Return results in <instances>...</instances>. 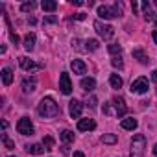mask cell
Wrapping results in <instances>:
<instances>
[{
  "mask_svg": "<svg viewBox=\"0 0 157 157\" xmlns=\"http://www.w3.org/2000/svg\"><path fill=\"white\" fill-rule=\"evenodd\" d=\"M37 113H39V117H43V118H54V117L59 115V105L56 104L54 98L46 96V98H43V100L39 102Z\"/></svg>",
  "mask_w": 157,
  "mask_h": 157,
  "instance_id": "6da1fadb",
  "label": "cell"
},
{
  "mask_svg": "<svg viewBox=\"0 0 157 157\" xmlns=\"http://www.w3.org/2000/svg\"><path fill=\"white\" fill-rule=\"evenodd\" d=\"M146 148V137L144 135H135L131 139V157H142Z\"/></svg>",
  "mask_w": 157,
  "mask_h": 157,
  "instance_id": "7a4b0ae2",
  "label": "cell"
},
{
  "mask_svg": "<svg viewBox=\"0 0 157 157\" xmlns=\"http://www.w3.org/2000/svg\"><path fill=\"white\" fill-rule=\"evenodd\" d=\"M98 15L102 19H115V17H120L122 15V8L118 4H113V6H100L98 8Z\"/></svg>",
  "mask_w": 157,
  "mask_h": 157,
  "instance_id": "3957f363",
  "label": "cell"
},
{
  "mask_svg": "<svg viewBox=\"0 0 157 157\" xmlns=\"http://www.w3.org/2000/svg\"><path fill=\"white\" fill-rule=\"evenodd\" d=\"M94 30H96L98 35H100L102 39H105V41H109V39L115 35V28H113L111 24H104V22H100V21L94 22Z\"/></svg>",
  "mask_w": 157,
  "mask_h": 157,
  "instance_id": "277c9868",
  "label": "cell"
},
{
  "mask_svg": "<svg viewBox=\"0 0 157 157\" xmlns=\"http://www.w3.org/2000/svg\"><path fill=\"white\" fill-rule=\"evenodd\" d=\"M19 63H21V67L26 70V72H37V70H41V68H44V65L43 63H35V61H32V59H28V57H19Z\"/></svg>",
  "mask_w": 157,
  "mask_h": 157,
  "instance_id": "5b68a950",
  "label": "cell"
},
{
  "mask_svg": "<svg viewBox=\"0 0 157 157\" xmlns=\"http://www.w3.org/2000/svg\"><path fill=\"white\" fill-rule=\"evenodd\" d=\"M17 131L21 135H33V124L28 117H22L19 122H17Z\"/></svg>",
  "mask_w": 157,
  "mask_h": 157,
  "instance_id": "8992f818",
  "label": "cell"
},
{
  "mask_svg": "<svg viewBox=\"0 0 157 157\" xmlns=\"http://www.w3.org/2000/svg\"><path fill=\"white\" fill-rule=\"evenodd\" d=\"M131 93H135V94H144V93H148V80H146L144 76L137 78V80L131 83Z\"/></svg>",
  "mask_w": 157,
  "mask_h": 157,
  "instance_id": "52a82bcc",
  "label": "cell"
},
{
  "mask_svg": "<svg viewBox=\"0 0 157 157\" xmlns=\"http://www.w3.org/2000/svg\"><path fill=\"white\" fill-rule=\"evenodd\" d=\"M59 89L63 94H70L72 93V83H70V76L67 72H61L59 76Z\"/></svg>",
  "mask_w": 157,
  "mask_h": 157,
  "instance_id": "ba28073f",
  "label": "cell"
},
{
  "mask_svg": "<svg viewBox=\"0 0 157 157\" xmlns=\"http://www.w3.org/2000/svg\"><path fill=\"white\" fill-rule=\"evenodd\" d=\"M82 111H83V104L80 100H70L68 102V113H70L72 118H80Z\"/></svg>",
  "mask_w": 157,
  "mask_h": 157,
  "instance_id": "9c48e42d",
  "label": "cell"
},
{
  "mask_svg": "<svg viewBox=\"0 0 157 157\" xmlns=\"http://www.w3.org/2000/svg\"><path fill=\"white\" fill-rule=\"evenodd\" d=\"M113 105H115V109H117V117L122 118V117L126 115V111H128V107H126V104H124V98H122V96H113Z\"/></svg>",
  "mask_w": 157,
  "mask_h": 157,
  "instance_id": "30bf717a",
  "label": "cell"
},
{
  "mask_svg": "<svg viewBox=\"0 0 157 157\" xmlns=\"http://www.w3.org/2000/svg\"><path fill=\"white\" fill-rule=\"evenodd\" d=\"M96 128V122L93 118H82L78 122V131H91Z\"/></svg>",
  "mask_w": 157,
  "mask_h": 157,
  "instance_id": "8fae6325",
  "label": "cell"
},
{
  "mask_svg": "<svg viewBox=\"0 0 157 157\" xmlns=\"http://www.w3.org/2000/svg\"><path fill=\"white\" fill-rule=\"evenodd\" d=\"M70 67H72L74 74H85V70H87V65H85L82 59H72Z\"/></svg>",
  "mask_w": 157,
  "mask_h": 157,
  "instance_id": "7c38bea8",
  "label": "cell"
},
{
  "mask_svg": "<svg viewBox=\"0 0 157 157\" xmlns=\"http://www.w3.org/2000/svg\"><path fill=\"white\" fill-rule=\"evenodd\" d=\"M35 85H37V82H35L33 76H32V78H24V80H22V89H24V93H33V91H35Z\"/></svg>",
  "mask_w": 157,
  "mask_h": 157,
  "instance_id": "4fadbf2b",
  "label": "cell"
},
{
  "mask_svg": "<svg viewBox=\"0 0 157 157\" xmlns=\"http://www.w3.org/2000/svg\"><path fill=\"white\" fill-rule=\"evenodd\" d=\"M80 85H82V89H83V91H87V93H91V91H94V89H96V82H94V78H83Z\"/></svg>",
  "mask_w": 157,
  "mask_h": 157,
  "instance_id": "5bb4252c",
  "label": "cell"
},
{
  "mask_svg": "<svg viewBox=\"0 0 157 157\" xmlns=\"http://www.w3.org/2000/svg\"><path fill=\"white\" fill-rule=\"evenodd\" d=\"M133 57L139 59V63H142V65H148V63H150V59H148V56L144 54L142 48H135V50H133Z\"/></svg>",
  "mask_w": 157,
  "mask_h": 157,
  "instance_id": "9a60e30c",
  "label": "cell"
},
{
  "mask_svg": "<svg viewBox=\"0 0 157 157\" xmlns=\"http://www.w3.org/2000/svg\"><path fill=\"white\" fill-rule=\"evenodd\" d=\"M2 82H4V85H11V82H13V72L10 67L2 68Z\"/></svg>",
  "mask_w": 157,
  "mask_h": 157,
  "instance_id": "2e32d148",
  "label": "cell"
},
{
  "mask_svg": "<svg viewBox=\"0 0 157 157\" xmlns=\"http://www.w3.org/2000/svg\"><path fill=\"white\" fill-rule=\"evenodd\" d=\"M33 46H35V33H26V37H24V48L28 52H32Z\"/></svg>",
  "mask_w": 157,
  "mask_h": 157,
  "instance_id": "e0dca14e",
  "label": "cell"
},
{
  "mask_svg": "<svg viewBox=\"0 0 157 157\" xmlns=\"http://www.w3.org/2000/svg\"><path fill=\"white\" fill-rule=\"evenodd\" d=\"M120 126H122V129H129V131H133V129L137 128V120H135V118H122Z\"/></svg>",
  "mask_w": 157,
  "mask_h": 157,
  "instance_id": "ac0fdd59",
  "label": "cell"
},
{
  "mask_svg": "<svg viewBox=\"0 0 157 157\" xmlns=\"http://www.w3.org/2000/svg\"><path fill=\"white\" fill-rule=\"evenodd\" d=\"M26 150H28L32 155H41L46 148H44V144H30V146H26Z\"/></svg>",
  "mask_w": 157,
  "mask_h": 157,
  "instance_id": "d6986e66",
  "label": "cell"
},
{
  "mask_svg": "<svg viewBox=\"0 0 157 157\" xmlns=\"http://www.w3.org/2000/svg\"><path fill=\"white\" fill-rule=\"evenodd\" d=\"M109 83H111L113 89H120V87H122V78H120L118 74H111V76H109Z\"/></svg>",
  "mask_w": 157,
  "mask_h": 157,
  "instance_id": "ffe728a7",
  "label": "cell"
},
{
  "mask_svg": "<svg viewBox=\"0 0 157 157\" xmlns=\"http://www.w3.org/2000/svg\"><path fill=\"white\" fill-rule=\"evenodd\" d=\"M41 8L44 11H56L57 10V2H54V0H43L41 2Z\"/></svg>",
  "mask_w": 157,
  "mask_h": 157,
  "instance_id": "44dd1931",
  "label": "cell"
},
{
  "mask_svg": "<svg viewBox=\"0 0 157 157\" xmlns=\"http://www.w3.org/2000/svg\"><path fill=\"white\" fill-rule=\"evenodd\" d=\"M59 137H61V140L67 142V144H68V142H74V133H72L70 129H63V131L59 133Z\"/></svg>",
  "mask_w": 157,
  "mask_h": 157,
  "instance_id": "7402d4cb",
  "label": "cell"
},
{
  "mask_svg": "<svg viewBox=\"0 0 157 157\" xmlns=\"http://www.w3.org/2000/svg\"><path fill=\"white\" fill-rule=\"evenodd\" d=\"M100 44H98V41L96 39H89V41H85V50L87 52H93V50H96Z\"/></svg>",
  "mask_w": 157,
  "mask_h": 157,
  "instance_id": "603a6c76",
  "label": "cell"
},
{
  "mask_svg": "<svg viewBox=\"0 0 157 157\" xmlns=\"http://www.w3.org/2000/svg\"><path fill=\"white\" fill-rule=\"evenodd\" d=\"M117 140H118V137H117V135H113V133H107V135H104V137H102V142H104V144H115Z\"/></svg>",
  "mask_w": 157,
  "mask_h": 157,
  "instance_id": "cb8c5ba5",
  "label": "cell"
},
{
  "mask_svg": "<svg viewBox=\"0 0 157 157\" xmlns=\"http://www.w3.org/2000/svg\"><path fill=\"white\" fill-rule=\"evenodd\" d=\"M35 8H37V4H35V2H24V4L21 6V11L28 13V11H33Z\"/></svg>",
  "mask_w": 157,
  "mask_h": 157,
  "instance_id": "d4e9b609",
  "label": "cell"
},
{
  "mask_svg": "<svg viewBox=\"0 0 157 157\" xmlns=\"http://www.w3.org/2000/svg\"><path fill=\"white\" fill-rule=\"evenodd\" d=\"M2 142H4V146H6L8 150H13V148H15V142H13L6 133H2Z\"/></svg>",
  "mask_w": 157,
  "mask_h": 157,
  "instance_id": "484cf974",
  "label": "cell"
},
{
  "mask_svg": "<svg viewBox=\"0 0 157 157\" xmlns=\"http://www.w3.org/2000/svg\"><path fill=\"white\" fill-rule=\"evenodd\" d=\"M111 65H113L115 68H122V67H124V61H122L120 56H115V57L111 59Z\"/></svg>",
  "mask_w": 157,
  "mask_h": 157,
  "instance_id": "4316f807",
  "label": "cell"
},
{
  "mask_svg": "<svg viewBox=\"0 0 157 157\" xmlns=\"http://www.w3.org/2000/svg\"><path fill=\"white\" fill-rule=\"evenodd\" d=\"M107 50H109L113 56H117V54L120 56V52H122V46H120V44H109V46H107Z\"/></svg>",
  "mask_w": 157,
  "mask_h": 157,
  "instance_id": "83f0119b",
  "label": "cell"
},
{
  "mask_svg": "<svg viewBox=\"0 0 157 157\" xmlns=\"http://www.w3.org/2000/svg\"><path fill=\"white\" fill-rule=\"evenodd\" d=\"M43 144H44L46 150H52V146H54V139H52V137H46V139L43 140Z\"/></svg>",
  "mask_w": 157,
  "mask_h": 157,
  "instance_id": "f1b7e54d",
  "label": "cell"
},
{
  "mask_svg": "<svg viewBox=\"0 0 157 157\" xmlns=\"http://www.w3.org/2000/svg\"><path fill=\"white\" fill-rule=\"evenodd\" d=\"M87 105H91V107H96V98H94V96H91V100H87Z\"/></svg>",
  "mask_w": 157,
  "mask_h": 157,
  "instance_id": "f546056e",
  "label": "cell"
},
{
  "mask_svg": "<svg viewBox=\"0 0 157 157\" xmlns=\"http://www.w3.org/2000/svg\"><path fill=\"white\" fill-rule=\"evenodd\" d=\"M76 19H78V21H83V19H85V13H78Z\"/></svg>",
  "mask_w": 157,
  "mask_h": 157,
  "instance_id": "4dcf8cb0",
  "label": "cell"
},
{
  "mask_svg": "<svg viewBox=\"0 0 157 157\" xmlns=\"http://www.w3.org/2000/svg\"><path fill=\"white\" fill-rule=\"evenodd\" d=\"M151 80L157 83V70H153V72H151Z\"/></svg>",
  "mask_w": 157,
  "mask_h": 157,
  "instance_id": "1f68e13d",
  "label": "cell"
},
{
  "mask_svg": "<svg viewBox=\"0 0 157 157\" xmlns=\"http://www.w3.org/2000/svg\"><path fill=\"white\" fill-rule=\"evenodd\" d=\"M72 4H74V6H83L82 0H72Z\"/></svg>",
  "mask_w": 157,
  "mask_h": 157,
  "instance_id": "d6a6232c",
  "label": "cell"
},
{
  "mask_svg": "<svg viewBox=\"0 0 157 157\" xmlns=\"http://www.w3.org/2000/svg\"><path fill=\"white\" fill-rule=\"evenodd\" d=\"M131 10H133V13H135V11L139 10V4H137V2H133V4H131Z\"/></svg>",
  "mask_w": 157,
  "mask_h": 157,
  "instance_id": "836d02e7",
  "label": "cell"
},
{
  "mask_svg": "<svg viewBox=\"0 0 157 157\" xmlns=\"http://www.w3.org/2000/svg\"><path fill=\"white\" fill-rule=\"evenodd\" d=\"M44 22H56V17H46Z\"/></svg>",
  "mask_w": 157,
  "mask_h": 157,
  "instance_id": "e575fe53",
  "label": "cell"
},
{
  "mask_svg": "<svg viewBox=\"0 0 157 157\" xmlns=\"http://www.w3.org/2000/svg\"><path fill=\"white\" fill-rule=\"evenodd\" d=\"M74 157H85V155H83L82 151H74Z\"/></svg>",
  "mask_w": 157,
  "mask_h": 157,
  "instance_id": "d590c367",
  "label": "cell"
},
{
  "mask_svg": "<svg viewBox=\"0 0 157 157\" xmlns=\"http://www.w3.org/2000/svg\"><path fill=\"white\" fill-rule=\"evenodd\" d=\"M153 41H155V44H157V30L153 32Z\"/></svg>",
  "mask_w": 157,
  "mask_h": 157,
  "instance_id": "8d00e7d4",
  "label": "cell"
},
{
  "mask_svg": "<svg viewBox=\"0 0 157 157\" xmlns=\"http://www.w3.org/2000/svg\"><path fill=\"white\" fill-rule=\"evenodd\" d=\"M153 155H155V157H157V144H155V146H153Z\"/></svg>",
  "mask_w": 157,
  "mask_h": 157,
  "instance_id": "74e56055",
  "label": "cell"
},
{
  "mask_svg": "<svg viewBox=\"0 0 157 157\" xmlns=\"http://www.w3.org/2000/svg\"><path fill=\"white\" fill-rule=\"evenodd\" d=\"M155 6H157V0H155Z\"/></svg>",
  "mask_w": 157,
  "mask_h": 157,
  "instance_id": "f35d334b",
  "label": "cell"
}]
</instances>
